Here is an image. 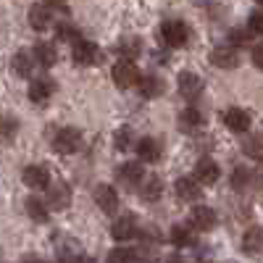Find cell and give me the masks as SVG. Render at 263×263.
<instances>
[{
    "instance_id": "ab89813d",
    "label": "cell",
    "mask_w": 263,
    "mask_h": 263,
    "mask_svg": "<svg viewBox=\"0 0 263 263\" xmlns=\"http://www.w3.org/2000/svg\"><path fill=\"white\" fill-rule=\"evenodd\" d=\"M255 3H260V6H263V0H255Z\"/></svg>"
},
{
    "instance_id": "e0dca14e",
    "label": "cell",
    "mask_w": 263,
    "mask_h": 263,
    "mask_svg": "<svg viewBox=\"0 0 263 263\" xmlns=\"http://www.w3.org/2000/svg\"><path fill=\"white\" fill-rule=\"evenodd\" d=\"M218 166H216V161L213 158H200L197 161V166H195V179L200 182V184H213L216 179H218Z\"/></svg>"
},
{
    "instance_id": "484cf974",
    "label": "cell",
    "mask_w": 263,
    "mask_h": 263,
    "mask_svg": "<svg viewBox=\"0 0 263 263\" xmlns=\"http://www.w3.org/2000/svg\"><path fill=\"white\" fill-rule=\"evenodd\" d=\"M179 126H182L184 132L200 129V126H203V114H200V111H195V108H184V111L179 114Z\"/></svg>"
},
{
    "instance_id": "9a60e30c",
    "label": "cell",
    "mask_w": 263,
    "mask_h": 263,
    "mask_svg": "<svg viewBox=\"0 0 263 263\" xmlns=\"http://www.w3.org/2000/svg\"><path fill=\"white\" fill-rule=\"evenodd\" d=\"M224 124L227 129L237 132V135H242V132L250 129V114L242 111V108H227V114H224Z\"/></svg>"
},
{
    "instance_id": "836d02e7",
    "label": "cell",
    "mask_w": 263,
    "mask_h": 263,
    "mask_svg": "<svg viewBox=\"0 0 263 263\" xmlns=\"http://www.w3.org/2000/svg\"><path fill=\"white\" fill-rule=\"evenodd\" d=\"M250 184V171L248 168H237L234 174H232V187L234 190H245Z\"/></svg>"
},
{
    "instance_id": "83f0119b",
    "label": "cell",
    "mask_w": 263,
    "mask_h": 263,
    "mask_svg": "<svg viewBox=\"0 0 263 263\" xmlns=\"http://www.w3.org/2000/svg\"><path fill=\"white\" fill-rule=\"evenodd\" d=\"M116 50H119L121 58H137L140 50H142V42H140V37H121Z\"/></svg>"
},
{
    "instance_id": "9c48e42d",
    "label": "cell",
    "mask_w": 263,
    "mask_h": 263,
    "mask_svg": "<svg viewBox=\"0 0 263 263\" xmlns=\"http://www.w3.org/2000/svg\"><path fill=\"white\" fill-rule=\"evenodd\" d=\"M211 63L216 66V69H237L239 53L232 45H218V48L211 50Z\"/></svg>"
},
{
    "instance_id": "52a82bcc",
    "label": "cell",
    "mask_w": 263,
    "mask_h": 263,
    "mask_svg": "<svg viewBox=\"0 0 263 263\" xmlns=\"http://www.w3.org/2000/svg\"><path fill=\"white\" fill-rule=\"evenodd\" d=\"M21 179H24V184L29 190H45L50 184V171L45 166H40V163H32L24 168V174H21Z\"/></svg>"
},
{
    "instance_id": "1f68e13d",
    "label": "cell",
    "mask_w": 263,
    "mask_h": 263,
    "mask_svg": "<svg viewBox=\"0 0 263 263\" xmlns=\"http://www.w3.org/2000/svg\"><path fill=\"white\" fill-rule=\"evenodd\" d=\"M58 37H61L63 42H74V45H77L82 34H79V29L71 27V24H61V27H58Z\"/></svg>"
},
{
    "instance_id": "8d00e7d4",
    "label": "cell",
    "mask_w": 263,
    "mask_h": 263,
    "mask_svg": "<svg viewBox=\"0 0 263 263\" xmlns=\"http://www.w3.org/2000/svg\"><path fill=\"white\" fill-rule=\"evenodd\" d=\"M253 66L263 71V45H255L253 48Z\"/></svg>"
},
{
    "instance_id": "ba28073f",
    "label": "cell",
    "mask_w": 263,
    "mask_h": 263,
    "mask_svg": "<svg viewBox=\"0 0 263 263\" xmlns=\"http://www.w3.org/2000/svg\"><path fill=\"white\" fill-rule=\"evenodd\" d=\"M95 205L103 213H116L119 211V192L111 184H98L95 187Z\"/></svg>"
},
{
    "instance_id": "d6986e66",
    "label": "cell",
    "mask_w": 263,
    "mask_h": 263,
    "mask_svg": "<svg viewBox=\"0 0 263 263\" xmlns=\"http://www.w3.org/2000/svg\"><path fill=\"white\" fill-rule=\"evenodd\" d=\"M34 53H27V50H18L16 55H13V61H11V69H13V74L16 77H29L32 74V69H34Z\"/></svg>"
},
{
    "instance_id": "603a6c76",
    "label": "cell",
    "mask_w": 263,
    "mask_h": 263,
    "mask_svg": "<svg viewBox=\"0 0 263 263\" xmlns=\"http://www.w3.org/2000/svg\"><path fill=\"white\" fill-rule=\"evenodd\" d=\"M24 208H27V216L32 218V221H37V224H42V221H48V203H42L40 197H27V203H24Z\"/></svg>"
},
{
    "instance_id": "ac0fdd59",
    "label": "cell",
    "mask_w": 263,
    "mask_h": 263,
    "mask_svg": "<svg viewBox=\"0 0 263 263\" xmlns=\"http://www.w3.org/2000/svg\"><path fill=\"white\" fill-rule=\"evenodd\" d=\"M119 182L124 184V187H140V182H142V163H124L121 168H119Z\"/></svg>"
},
{
    "instance_id": "d6a6232c",
    "label": "cell",
    "mask_w": 263,
    "mask_h": 263,
    "mask_svg": "<svg viewBox=\"0 0 263 263\" xmlns=\"http://www.w3.org/2000/svg\"><path fill=\"white\" fill-rule=\"evenodd\" d=\"M135 258H137V253L132 250V248H116V250L108 253V260H114V263H121V260H135Z\"/></svg>"
},
{
    "instance_id": "6da1fadb",
    "label": "cell",
    "mask_w": 263,
    "mask_h": 263,
    "mask_svg": "<svg viewBox=\"0 0 263 263\" xmlns=\"http://www.w3.org/2000/svg\"><path fill=\"white\" fill-rule=\"evenodd\" d=\"M161 40H163V45H168V48H182V45H187V40H190V29H187L184 21L168 18V21H163V27H161Z\"/></svg>"
},
{
    "instance_id": "7402d4cb",
    "label": "cell",
    "mask_w": 263,
    "mask_h": 263,
    "mask_svg": "<svg viewBox=\"0 0 263 263\" xmlns=\"http://www.w3.org/2000/svg\"><path fill=\"white\" fill-rule=\"evenodd\" d=\"M140 195H142V200H147V203L158 200V197L163 195V182H161V177H145L142 184H140Z\"/></svg>"
},
{
    "instance_id": "d4e9b609",
    "label": "cell",
    "mask_w": 263,
    "mask_h": 263,
    "mask_svg": "<svg viewBox=\"0 0 263 263\" xmlns=\"http://www.w3.org/2000/svg\"><path fill=\"white\" fill-rule=\"evenodd\" d=\"M242 153L253 161H263V135H250L242 142Z\"/></svg>"
},
{
    "instance_id": "74e56055",
    "label": "cell",
    "mask_w": 263,
    "mask_h": 263,
    "mask_svg": "<svg viewBox=\"0 0 263 263\" xmlns=\"http://www.w3.org/2000/svg\"><path fill=\"white\" fill-rule=\"evenodd\" d=\"M48 6H58V8H63L66 6V0H45Z\"/></svg>"
},
{
    "instance_id": "7c38bea8",
    "label": "cell",
    "mask_w": 263,
    "mask_h": 263,
    "mask_svg": "<svg viewBox=\"0 0 263 263\" xmlns=\"http://www.w3.org/2000/svg\"><path fill=\"white\" fill-rule=\"evenodd\" d=\"M190 221L195 229H200V232H208L216 227V211L208 208V205H192L190 211Z\"/></svg>"
},
{
    "instance_id": "f546056e",
    "label": "cell",
    "mask_w": 263,
    "mask_h": 263,
    "mask_svg": "<svg viewBox=\"0 0 263 263\" xmlns=\"http://www.w3.org/2000/svg\"><path fill=\"white\" fill-rule=\"evenodd\" d=\"M18 132V121L11 114H0V140H13Z\"/></svg>"
},
{
    "instance_id": "4dcf8cb0",
    "label": "cell",
    "mask_w": 263,
    "mask_h": 263,
    "mask_svg": "<svg viewBox=\"0 0 263 263\" xmlns=\"http://www.w3.org/2000/svg\"><path fill=\"white\" fill-rule=\"evenodd\" d=\"M114 140H116V147H119V150H129V147H132V140H135V132H132L129 126H121V129L116 132Z\"/></svg>"
},
{
    "instance_id": "7a4b0ae2",
    "label": "cell",
    "mask_w": 263,
    "mask_h": 263,
    "mask_svg": "<svg viewBox=\"0 0 263 263\" xmlns=\"http://www.w3.org/2000/svg\"><path fill=\"white\" fill-rule=\"evenodd\" d=\"M82 147V135H79V129L74 126H63L55 132V137H53V150L61 153V156H71V153H77Z\"/></svg>"
},
{
    "instance_id": "277c9868",
    "label": "cell",
    "mask_w": 263,
    "mask_h": 263,
    "mask_svg": "<svg viewBox=\"0 0 263 263\" xmlns=\"http://www.w3.org/2000/svg\"><path fill=\"white\" fill-rule=\"evenodd\" d=\"M71 55H74V63H79V66H98L103 61V50L90 40H79Z\"/></svg>"
},
{
    "instance_id": "8992f818",
    "label": "cell",
    "mask_w": 263,
    "mask_h": 263,
    "mask_svg": "<svg viewBox=\"0 0 263 263\" xmlns=\"http://www.w3.org/2000/svg\"><path fill=\"white\" fill-rule=\"evenodd\" d=\"M48 208L50 211H66L71 205V190H69V184H63V182H58V184H50L48 187Z\"/></svg>"
},
{
    "instance_id": "e575fe53",
    "label": "cell",
    "mask_w": 263,
    "mask_h": 263,
    "mask_svg": "<svg viewBox=\"0 0 263 263\" xmlns=\"http://www.w3.org/2000/svg\"><path fill=\"white\" fill-rule=\"evenodd\" d=\"M229 42H232V45H248L250 37H248L245 29H232V32H229Z\"/></svg>"
},
{
    "instance_id": "8fae6325",
    "label": "cell",
    "mask_w": 263,
    "mask_h": 263,
    "mask_svg": "<svg viewBox=\"0 0 263 263\" xmlns=\"http://www.w3.org/2000/svg\"><path fill=\"white\" fill-rule=\"evenodd\" d=\"M177 87H179V92H182L187 100H195L197 95L203 92V79L197 77L195 71H182L179 79H177Z\"/></svg>"
},
{
    "instance_id": "30bf717a",
    "label": "cell",
    "mask_w": 263,
    "mask_h": 263,
    "mask_svg": "<svg viewBox=\"0 0 263 263\" xmlns=\"http://www.w3.org/2000/svg\"><path fill=\"white\" fill-rule=\"evenodd\" d=\"M174 190H177V197H179V200H184V203H197V200H200V195H203L200 182L192 179V177H182V179H177Z\"/></svg>"
},
{
    "instance_id": "5bb4252c",
    "label": "cell",
    "mask_w": 263,
    "mask_h": 263,
    "mask_svg": "<svg viewBox=\"0 0 263 263\" xmlns=\"http://www.w3.org/2000/svg\"><path fill=\"white\" fill-rule=\"evenodd\" d=\"M29 24H32V29H37V32H45V29L53 24L50 6H48V3H34V6L29 8Z\"/></svg>"
},
{
    "instance_id": "4fadbf2b",
    "label": "cell",
    "mask_w": 263,
    "mask_h": 263,
    "mask_svg": "<svg viewBox=\"0 0 263 263\" xmlns=\"http://www.w3.org/2000/svg\"><path fill=\"white\" fill-rule=\"evenodd\" d=\"M137 153H140V161L156 163V161H161V156H163V145H161V140H156V137H142V140L137 142Z\"/></svg>"
},
{
    "instance_id": "5b68a950",
    "label": "cell",
    "mask_w": 263,
    "mask_h": 263,
    "mask_svg": "<svg viewBox=\"0 0 263 263\" xmlns=\"http://www.w3.org/2000/svg\"><path fill=\"white\" fill-rule=\"evenodd\" d=\"M55 95V82L50 77H40V79H32L29 84V100L37 103V105H45L50 98Z\"/></svg>"
},
{
    "instance_id": "2e32d148",
    "label": "cell",
    "mask_w": 263,
    "mask_h": 263,
    "mask_svg": "<svg viewBox=\"0 0 263 263\" xmlns=\"http://www.w3.org/2000/svg\"><path fill=\"white\" fill-rule=\"evenodd\" d=\"M137 232V218L135 216H121L114 221L111 227V237L119 239V242H126V239H132V234Z\"/></svg>"
},
{
    "instance_id": "44dd1931",
    "label": "cell",
    "mask_w": 263,
    "mask_h": 263,
    "mask_svg": "<svg viewBox=\"0 0 263 263\" xmlns=\"http://www.w3.org/2000/svg\"><path fill=\"white\" fill-rule=\"evenodd\" d=\"M171 242L174 248H192L195 245V232L187 224H174L171 227Z\"/></svg>"
},
{
    "instance_id": "f35d334b",
    "label": "cell",
    "mask_w": 263,
    "mask_h": 263,
    "mask_svg": "<svg viewBox=\"0 0 263 263\" xmlns=\"http://www.w3.org/2000/svg\"><path fill=\"white\" fill-rule=\"evenodd\" d=\"M192 3H195V6H200V8H205V6L213 3V0H192Z\"/></svg>"
},
{
    "instance_id": "f1b7e54d",
    "label": "cell",
    "mask_w": 263,
    "mask_h": 263,
    "mask_svg": "<svg viewBox=\"0 0 263 263\" xmlns=\"http://www.w3.org/2000/svg\"><path fill=\"white\" fill-rule=\"evenodd\" d=\"M58 258L61 260H79V242L77 239H63V242H58Z\"/></svg>"
},
{
    "instance_id": "cb8c5ba5",
    "label": "cell",
    "mask_w": 263,
    "mask_h": 263,
    "mask_svg": "<svg viewBox=\"0 0 263 263\" xmlns=\"http://www.w3.org/2000/svg\"><path fill=\"white\" fill-rule=\"evenodd\" d=\"M34 58H37L40 66L50 69V66L58 61V53H55V48L50 45V42H37V45H34Z\"/></svg>"
},
{
    "instance_id": "ffe728a7",
    "label": "cell",
    "mask_w": 263,
    "mask_h": 263,
    "mask_svg": "<svg viewBox=\"0 0 263 263\" xmlns=\"http://www.w3.org/2000/svg\"><path fill=\"white\" fill-rule=\"evenodd\" d=\"M242 250L248 255H263V229L260 227H253L245 232L242 237Z\"/></svg>"
},
{
    "instance_id": "4316f807",
    "label": "cell",
    "mask_w": 263,
    "mask_h": 263,
    "mask_svg": "<svg viewBox=\"0 0 263 263\" xmlns=\"http://www.w3.org/2000/svg\"><path fill=\"white\" fill-rule=\"evenodd\" d=\"M163 90H166V87H163V82L158 79V77H142L140 79V92L145 95V98H158V95H163Z\"/></svg>"
},
{
    "instance_id": "3957f363",
    "label": "cell",
    "mask_w": 263,
    "mask_h": 263,
    "mask_svg": "<svg viewBox=\"0 0 263 263\" xmlns=\"http://www.w3.org/2000/svg\"><path fill=\"white\" fill-rule=\"evenodd\" d=\"M140 79H142V74H140V69L135 66V61L121 58V61L114 66V82L121 87V90H126V87H135V84H140Z\"/></svg>"
},
{
    "instance_id": "d590c367",
    "label": "cell",
    "mask_w": 263,
    "mask_h": 263,
    "mask_svg": "<svg viewBox=\"0 0 263 263\" xmlns=\"http://www.w3.org/2000/svg\"><path fill=\"white\" fill-rule=\"evenodd\" d=\"M250 32L253 34H263V11H255L250 16Z\"/></svg>"
}]
</instances>
